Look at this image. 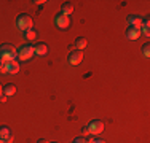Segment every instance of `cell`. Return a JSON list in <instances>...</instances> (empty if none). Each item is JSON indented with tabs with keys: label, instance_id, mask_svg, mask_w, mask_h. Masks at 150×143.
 <instances>
[{
	"label": "cell",
	"instance_id": "obj_1",
	"mask_svg": "<svg viewBox=\"0 0 150 143\" xmlns=\"http://www.w3.org/2000/svg\"><path fill=\"white\" fill-rule=\"evenodd\" d=\"M18 56V49L10 43H3L0 45V59L3 62H8V60H15V57Z\"/></svg>",
	"mask_w": 150,
	"mask_h": 143
},
{
	"label": "cell",
	"instance_id": "obj_2",
	"mask_svg": "<svg viewBox=\"0 0 150 143\" xmlns=\"http://www.w3.org/2000/svg\"><path fill=\"white\" fill-rule=\"evenodd\" d=\"M32 18L29 16L27 13H21L19 16L16 18V27L18 29H21L23 32H27V30H30L32 29Z\"/></svg>",
	"mask_w": 150,
	"mask_h": 143
},
{
	"label": "cell",
	"instance_id": "obj_3",
	"mask_svg": "<svg viewBox=\"0 0 150 143\" xmlns=\"http://www.w3.org/2000/svg\"><path fill=\"white\" fill-rule=\"evenodd\" d=\"M32 56H34V45H30V43L23 45L18 49V57H19L21 60H29Z\"/></svg>",
	"mask_w": 150,
	"mask_h": 143
},
{
	"label": "cell",
	"instance_id": "obj_4",
	"mask_svg": "<svg viewBox=\"0 0 150 143\" xmlns=\"http://www.w3.org/2000/svg\"><path fill=\"white\" fill-rule=\"evenodd\" d=\"M102 130H104V124L99 119L90 121V124L86 126V134H91V135H98V134H101Z\"/></svg>",
	"mask_w": 150,
	"mask_h": 143
},
{
	"label": "cell",
	"instance_id": "obj_5",
	"mask_svg": "<svg viewBox=\"0 0 150 143\" xmlns=\"http://www.w3.org/2000/svg\"><path fill=\"white\" fill-rule=\"evenodd\" d=\"M54 24H56V27L61 29V30H66V29L69 27V24H70L69 16H66V14H62V13H58L54 16Z\"/></svg>",
	"mask_w": 150,
	"mask_h": 143
},
{
	"label": "cell",
	"instance_id": "obj_6",
	"mask_svg": "<svg viewBox=\"0 0 150 143\" xmlns=\"http://www.w3.org/2000/svg\"><path fill=\"white\" fill-rule=\"evenodd\" d=\"M3 73H18L19 72V62L18 60H8L3 64V69L0 70Z\"/></svg>",
	"mask_w": 150,
	"mask_h": 143
},
{
	"label": "cell",
	"instance_id": "obj_7",
	"mask_svg": "<svg viewBox=\"0 0 150 143\" xmlns=\"http://www.w3.org/2000/svg\"><path fill=\"white\" fill-rule=\"evenodd\" d=\"M126 22H128V27H139L141 29L142 16H139V14H129V16L126 18Z\"/></svg>",
	"mask_w": 150,
	"mask_h": 143
},
{
	"label": "cell",
	"instance_id": "obj_8",
	"mask_svg": "<svg viewBox=\"0 0 150 143\" xmlns=\"http://www.w3.org/2000/svg\"><path fill=\"white\" fill-rule=\"evenodd\" d=\"M81 60H83V53H81V51L75 49V51H70L69 53V62L72 64V65H78Z\"/></svg>",
	"mask_w": 150,
	"mask_h": 143
},
{
	"label": "cell",
	"instance_id": "obj_9",
	"mask_svg": "<svg viewBox=\"0 0 150 143\" xmlns=\"http://www.w3.org/2000/svg\"><path fill=\"white\" fill-rule=\"evenodd\" d=\"M0 140H5L8 143L13 140V132L8 126H0Z\"/></svg>",
	"mask_w": 150,
	"mask_h": 143
},
{
	"label": "cell",
	"instance_id": "obj_10",
	"mask_svg": "<svg viewBox=\"0 0 150 143\" xmlns=\"http://www.w3.org/2000/svg\"><path fill=\"white\" fill-rule=\"evenodd\" d=\"M125 35H126L128 40H137L139 35H141V29H139V27H128Z\"/></svg>",
	"mask_w": 150,
	"mask_h": 143
},
{
	"label": "cell",
	"instance_id": "obj_11",
	"mask_svg": "<svg viewBox=\"0 0 150 143\" xmlns=\"http://www.w3.org/2000/svg\"><path fill=\"white\" fill-rule=\"evenodd\" d=\"M48 48H46L45 43H35L34 45V54H38V56H45Z\"/></svg>",
	"mask_w": 150,
	"mask_h": 143
},
{
	"label": "cell",
	"instance_id": "obj_12",
	"mask_svg": "<svg viewBox=\"0 0 150 143\" xmlns=\"http://www.w3.org/2000/svg\"><path fill=\"white\" fill-rule=\"evenodd\" d=\"M74 11V5H72V2H66V3H62V6H61V13L62 14H66V16H69L70 13Z\"/></svg>",
	"mask_w": 150,
	"mask_h": 143
},
{
	"label": "cell",
	"instance_id": "obj_13",
	"mask_svg": "<svg viewBox=\"0 0 150 143\" xmlns=\"http://www.w3.org/2000/svg\"><path fill=\"white\" fill-rule=\"evenodd\" d=\"M74 45H75V48H77L78 51H81V49H83L85 46L88 45V40H86L85 37H78L77 40H75V43H74Z\"/></svg>",
	"mask_w": 150,
	"mask_h": 143
},
{
	"label": "cell",
	"instance_id": "obj_14",
	"mask_svg": "<svg viewBox=\"0 0 150 143\" xmlns=\"http://www.w3.org/2000/svg\"><path fill=\"white\" fill-rule=\"evenodd\" d=\"M16 94V86L15 84H6L3 86V95H15Z\"/></svg>",
	"mask_w": 150,
	"mask_h": 143
},
{
	"label": "cell",
	"instance_id": "obj_15",
	"mask_svg": "<svg viewBox=\"0 0 150 143\" xmlns=\"http://www.w3.org/2000/svg\"><path fill=\"white\" fill-rule=\"evenodd\" d=\"M141 29H142V32H144L145 37H149V35H150V30H149V19H147V18H145V19H142Z\"/></svg>",
	"mask_w": 150,
	"mask_h": 143
},
{
	"label": "cell",
	"instance_id": "obj_16",
	"mask_svg": "<svg viewBox=\"0 0 150 143\" xmlns=\"http://www.w3.org/2000/svg\"><path fill=\"white\" fill-rule=\"evenodd\" d=\"M142 53H144V56H145V57H149V56H150V45H149V43H145V45L142 46Z\"/></svg>",
	"mask_w": 150,
	"mask_h": 143
},
{
	"label": "cell",
	"instance_id": "obj_17",
	"mask_svg": "<svg viewBox=\"0 0 150 143\" xmlns=\"http://www.w3.org/2000/svg\"><path fill=\"white\" fill-rule=\"evenodd\" d=\"M26 38L34 40V38H35V30H32V29H30V30H27V32H26Z\"/></svg>",
	"mask_w": 150,
	"mask_h": 143
},
{
	"label": "cell",
	"instance_id": "obj_18",
	"mask_svg": "<svg viewBox=\"0 0 150 143\" xmlns=\"http://www.w3.org/2000/svg\"><path fill=\"white\" fill-rule=\"evenodd\" d=\"M72 143H90V142H88L86 138H83V137H77Z\"/></svg>",
	"mask_w": 150,
	"mask_h": 143
},
{
	"label": "cell",
	"instance_id": "obj_19",
	"mask_svg": "<svg viewBox=\"0 0 150 143\" xmlns=\"http://www.w3.org/2000/svg\"><path fill=\"white\" fill-rule=\"evenodd\" d=\"M90 143H105V140H102V138H94V140H91Z\"/></svg>",
	"mask_w": 150,
	"mask_h": 143
},
{
	"label": "cell",
	"instance_id": "obj_20",
	"mask_svg": "<svg viewBox=\"0 0 150 143\" xmlns=\"http://www.w3.org/2000/svg\"><path fill=\"white\" fill-rule=\"evenodd\" d=\"M35 5H43V3H45V0H35Z\"/></svg>",
	"mask_w": 150,
	"mask_h": 143
},
{
	"label": "cell",
	"instance_id": "obj_21",
	"mask_svg": "<svg viewBox=\"0 0 150 143\" xmlns=\"http://www.w3.org/2000/svg\"><path fill=\"white\" fill-rule=\"evenodd\" d=\"M37 143H48V140H45V138H40V140H38Z\"/></svg>",
	"mask_w": 150,
	"mask_h": 143
},
{
	"label": "cell",
	"instance_id": "obj_22",
	"mask_svg": "<svg viewBox=\"0 0 150 143\" xmlns=\"http://www.w3.org/2000/svg\"><path fill=\"white\" fill-rule=\"evenodd\" d=\"M2 95H3V86L0 84V97H2Z\"/></svg>",
	"mask_w": 150,
	"mask_h": 143
},
{
	"label": "cell",
	"instance_id": "obj_23",
	"mask_svg": "<svg viewBox=\"0 0 150 143\" xmlns=\"http://www.w3.org/2000/svg\"><path fill=\"white\" fill-rule=\"evenodd\" d=\"M3 64H5V62H3V60H2V59H0V70H2V69H3Z\"/></svg>",
	"mask_w": 150,
	"mask_h": 143
},
{
	"label": "cell",
	"instance_id": "obj_24",
	"mask_svg": "<svg viewBox=\"0 0 150 143\" xmlns=\"http://www.w3.org/2000/svg\"><path fill=\"white\" fill-rule=\"evenodd\" d=\"M0 143H8V142H5V140H0Z\"/></svg>",
	"mask_w": 150,
	"mask_h": 143
},
{
	"label": "cell",
	"instance_id": "obj_25",
	"mask_svg": "<svg viewBox=\"0 0 150 143\" xmlns=\"http://www.w3.org/2000/svg\"><path fill=\"white\" fill-rule=\"evenodd\" d=\"M48 143H56V142H48Z\"/></svg>",
	"mask_w": 150,
	"mask_h": 143
}]
</instances>
